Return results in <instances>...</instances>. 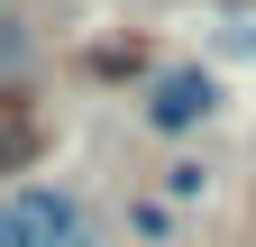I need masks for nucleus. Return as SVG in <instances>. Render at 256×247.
<instances>
[{
	"instance_id": "f257e3e1",
	"label": "nucleus",
	"mask_w": 256,
	"mask_h": 247,
	"mask_svg": "<svg viewBox=\"0 0 256 247\" xmlns=\"http://www.w3.org/2000/svg\"><path fill=\"white\" fill-rule=\"evenodd\" d=\"M0 247H92V210L64 183H10L0 192Z\"/></svg>"
},
{
	"instance_id": "f03ea898",
	"label": "nucleus",
	"mask_w": 256,
	"mask_h": 247,
	"mask_svg": "<svg viewBox=\"0 0 256 247\" xmlns=\"http://www.w3.org/2000/svg\"><path fill=\"white\" fill-rule=\"evenodd\" d=\"M210 110H220V82H210V74H165V82L146 92V128H156V138H183V128H202Z\"/></svg>"
}]
</instances>
